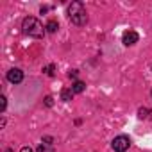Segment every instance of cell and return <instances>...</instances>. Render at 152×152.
I'll return each mask as SVG.
<instances>
[{"label":"cell","mask_w":152,"mask_h":152,"mask_svg":"<svg viewBox=\"0 0 152 152\" xmlns=\"http://www.w3.org/2000/svg\"><path fill=\"white\" fill-rule=\"evenodd\" d=\"M68 18L73 25H77V27H83L88 23V13L84 9V6L81 2H72L68 6Z\"/></svg>","instance_id":"obj_1"},{"label":"cell","mask_w":152,"mask_h":152,"mask_svg":"<svg viewBox=\"0 0 152 152\" xmlns=\"http://www.w3.org/2000/svg\"><path fill=\"white\" fill-rule=\"evenodd\" d=\"M22 29H23V32H25L27 36H32V38H41V36L45 34L43 23H41L38 18H34V16H27V18L23 20V23H22Z\"/></svg>","instance_id":"obj_2"},{"label":"cell","mask_w":152,"mask_h":152,"mask_svg":"<svg viewBox=\"0 0 152 152\" xmlns=\"http://www.w3.org/2000/svg\"><path fill=\"white\" fill-rule=\"evenodd\" d=\"M111 147H113V150L115 152H125V150H129V147H131V140L127 138V136H116L115 140H113V143H111Z\"/></svg>","instance_id":"obj_3"},{"label":"cell","mask_w":152,"mask_h":152,"mask_svg":"<svg viewBox=\"0 0 152 152\" xmlns=\"http://www.w3.org/2000/svg\"><path fill=\"white\" fill-rule=\"evenodd\" d=\"M138 39H140V36H138V32H134V31H125L124 36H122V43H124L125 47H132V45H136Z\"/></svg>","instance_id":"obj_4"},{"label":"cell","mask_w":152,"mask_h":152,"mask_svg":"<svg viewBox=\"0 0 152 152\" xmlns=\"http://www.w3.org/2000/svg\"><path fill=\"white\" fill-rule=\"evenodd\" d=\"M7 81H9V83H13V84L22 83V81H23V72H22V70H18V68H11V70L7 72Z\"/></svg>","instance_id":"obj_5"},{"label":"cell","mask_w":152,"mask_h":152,"mask_svg":"<svg viewBox=\"0 0 152 152\" xmlns=\"http://www.w3.org/2000/svg\"><path fill=\"white\" fill-rule=\"evenodd\" d=\"M72 90H73V93H83V91L86 90V84H84L83 81H75L73 86H72Z\"/></svg>","instance_id":"obj_6"},{"label":"cell","mask_w":152,"mask_h":152,"mask_svg":"<svg viewBox=\"0 0 152 152\" xmlns=\"http://www.w3.org/2000/svg\"><path fill=\"white\" fill-rule=\"evenodd\" d=\"M45 29H47V32H50V34H54L57 29H59V25H57V22L56 20H48V23L45 25Z\"/></svg>","instance_id":"obj_7"},{"label":"cell","mask_w":152,"mask_h":152,"mask_svg":"<svg viewBox=\"0 0 152 152\" xmlns=\"http://www.w3.org/2000/svg\"><path fill=\"white\" fill-rule=\"evenodd\" d=\"M72 97H73V90H66V88H64V90L61 91V99H63L64 102H70Z\"/></svg>","instance_id":"obj_8"},{"label":"cell","mask_w":152,"mask_h":152,"mask_svg":"<svg viewBox=\"0 0 152 152\" xmlns=\"http://www.w3.org/2000/svg\"><path fill=\"white\" fill-rule=\"evenodd\" d=\"M38 152H54V148H52V145H47V143H41V145L38 147Z\"/></svg>","instance_id":"obj_9"},{"label":"cell","mask_w":152,"mask_h":152,"mask_svg":"<svg viewBox=\"0 0 152 152\" xmlns=\"http://www.w3.org/2000/svg\"><path fill=\"white\" fill-rule=\"evenodd\" d=\"M148 113H150V109H148V107H141V109L138 111V116H140V118H147V116H148Z\"/></svg>","instance_id":"obj_10"},{"label":"cell","mask_w":152,"mask_h":152,"mask_svg":"<svg viewBox=\"0 0 152 152\" xmlns=\"http://www.w3.org/2000/svg\"><path fill=\"white\" fill-rule=\"evenodd\" d=\"M6 106H7V102H6V97L2 95L0 97V111H6Z\"/></svg>","instance_id":"obj_11"},{"label":"cell","mask_w":152,"mask_h":152,"mask_svg":"<svg viewBox=\"0 0 152 152\" xmlns=\"http://www.w3.org/2000/svg\"><path fill=\"white\" fill-rule=\"evenodd\" d=\"M43 72H45L47 75H54V64H50V66H47V68H43Z\"/></svg>","instance_id":"obj_12"},{"label":"cell","mask_w":152,"mask_h":152,"mask_svg":"<svg viewBox=\"0 0 152 152\" xmlns=\"http://www.w3.org/2000/svg\"><path fill=\"white\" fill-rule=\"evenodd\" d=\"M45 104H47V106L50 107V106L54 104V100H52V97H47V99H45Z\"/></svg>","instance_id":"obj_13"},{"label":"cell","mask_w":152,"mask_h":152,"mask_svg":"<svg viewBox=\"0 0 152 152\" xmlns=\"http://www.w3.org/2000/svg\"><path fill=\"white\" fill-rule=\"evenodd\" d=\"M68 75H70V79H75V77H77V70H72Z\"/></svg>","instance_id":"obj_14"},{"label":"cell","mask_w":152,"mask_h":152,"mask_svg":"<svg viewBox=\"0 0 152 152\" xmlns=\"http://www.w3.org/2000/svg\"><path fill=\"white\" fill-rule=\"evenodd\" d=\"M20 152H34V150H32L31 147H22V150H20Z\"/></svg>","instance_id":"obj_15"}]
</instances>
